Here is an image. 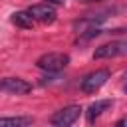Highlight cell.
I'll return each instance as SVG.
<instances>
[{
  "mask_svg": "<svg viewBox=\"0 0 127 127\" xmlns=\"http://www.w3.org/2000/svg\"><path fill=\"white\" fill-rule=\"evenodd\" d=\"M111 105H113L111 99H97V101H93V103L87 107V121H89V123H95V119H97L103 111H107Z\"/></svg>",
  "mask_w": 127,
  "mask_h": 127,
  "instance_id": "ba28073f",
  "label": "cell"
},
{
  "mask_svg": "<svg viewBox=\"0 0 127 127\" xmlns=\"http://www.w3.org/2000/svg\"><path fill=\"white\" fill-rule=\"evenodd\" d=\"M67 62H69V56H67V54L48 52V54H44V56L38 58L36 65H38L40 69L48 71V73H58V71H62V69L67 65Z\"/></svg>",
  "mask_w": 127,
  "mask_h": 127,
  "instance_id": "6da1fadb",
  "label": "cell"
},
{
  "mask_svg": "<svg viewBox=\"0 0 127 127\" xmlns=\"http://www.w3.org/2000/svg\"><path fill=\"white\" fill-rule=\"evenodd\" d=\"M0 89L6 93H16V95H24L32 91V85L22 79V77H4L0 79Z\"/></svg>",
  "mask_w": 127,
  "mask_h": 127,
  "instance_id": "8992f818",
  "label": "cell"
},
{
  "mask_svg": "<svg viewBox=\"0 0 127 127\" xmlns=\"http://www.w3.org/2000/svg\"><path fill=\"white\" fill-rule=\"evenodd\" d=\"M28 12H30V16H32L36 22L48 24V22H54V20H56V8H54V4H50V2L34 4V6L28 8Z\"/></svg>",
  "mask_w": 127,
  "mask_h": 127,
  "instance_id": "5b68a950",
  "label": "cell"
},
{
  "mask_svg": "<svg viewBox=\"0 0 127 127\" xmlns=\"http://www.w3.org/2000/svg\"><path fill=\"white\" fill-rule=\"evenodd\" d=\"M81 115V107L79 105H67L60 111H56L52 115V125H58V127H67V125H73Z\"/></svg>",
  "mask_w": 127,
  "mask_h": 127,
  "instance_id": "3957f363",
  "label": "cell"
},
{
  "mask_svg": "<svg viewBox=\"0 0 127 127\" xmlns=\"http://www.w3.org/2000/svg\"><path fill=\"white\" fill-rule=\"evenodd\" d=\"M46 2H50V4H54V6H60V4H64L65 0H46Z\"/></svg>",
  "mask_w": 127,
  "mask_h": 127,
  "instance_id": "7c38bea8",
  "label": "cell"
},
{
  "mask_svg": "<svg viewBox=\"0 0 127 127\" xmlns=\"http://www.w3.org/2000/svg\"><path fill=\"white\" fill-rule=\"evenodd\" d=\"M115 125H117V127H127V117H121V119H119Z\"/></svg>",
  "mask_w": 127,
  "mask_h": 127,
  "instance_id": "8fae6325",
  "label": "cell"
},
{
  "mask_svg": "<svg viewBox=\"0 0 127 127\" xmlns=\"http://www.w3.org/2000/svg\"><path fill=\"white\" fill-rule=\"evenodd\" d=\"M107 16H95V14H87L83 16L81 20H75L73 22V30L79 34V36H85L87 32H93V30H99V24L105 20Z\"/></svg>",
  "mask_w": 127,
  "mask_h": 127,
  "instance_id": "52a82bcc",
  "label": "cell"
},
{
  "mask_svg": "<svg viewBox=\"0 0 127 127\" xmlns=\"http://www.w3.org/2000/svg\"><path fill=\"white\" fill-rule=\"evenodd\" d=\"M125 79H127V71H125Z\"/></svg>",
  "mask_w": 127,
  "mask_h": 127,
  "instance_id": "9a60e30c",
  "label": "cell"
},
{
  "mask_svg": "<svg viewBox=\"0 0 127 127\" xmlns=\"http://www.w3.org/2000/svg\"><path fill=\"white\" fill-rule=\"evenodd\" d=\"M34 119L26 117V115H18V117H0V127H28L32 125Z\"/></svg>",
  "mask_w": 127,
  "mask_h": 127,
  "instance_id": "30bf717a",
  "label": "cell"
},
{
  "mask_svg": "<svg viewBox=\"0 0 127 127\" xmlns=\"http://www.w3.org/2000/svg\"><path fill=\"white\" fill-rule=\"evenodd\" d=\"M79 2H85V4H95V2H107V0H79Z\"/></svg>",
  "mask_w": 127,
  "mask_h": 127,
  "instance_id": "4fadbf2b",
  "label": "cell"
},
{
  "mask_svg": "<svg viewBox=\"0 0 127 127\" xmlns=\"http://www.w3.org/2000/svg\"><path fill=\"white\" fill-rule=\"evenodd\" d=\"M109 77H111L109 69H95V71H91L89 75H85L81 79V91L83 93H95L97 89H101L107 83Z\"/></svg>",
  "mask_w": 127,
  "mask_h": 127,
  "instance_id": "7a4b0ae2",
  "label": "cell"
},
{
  "mask_svg": "<svg viewBox=\"0 0 127 127\" xmlns=\"http://www.w3.org/2000/svg\"><path fill=\"white\" fill-rule=\"evenodd\" d=\"M12 24H14V26H18V28L30 30V28H34L36 20H34V18L30 16V12L26 10V12H14V14H12Z\"/></svg>",
  "mask_w": 127,
  "mask_h": 127,
  "instance_id": "9c48e42d",
  "label": "cell"
},
{
  "mask_svg": "<svg viewBox=\"0 0 127 127\" xmlns=\"http://www.w3.org/2000/svg\"><path fill=\"white\" fill-rule=\"evenodd\" d=\"M123 89H125V93H127V83H125V87H123Z\"/></svg>",
  "mask_w": 127,
  "mask_h": 127,
  "instance_id": "5bb4252c",
  "label": "cell"
},
{
  "mask_svg": "<svg viewBox=\"0 0 127 127\" xmlns=\"http://www.w3.org/2000/svg\"><path fill=\"white\" fill-rule=\"evenodd\" d=\"M115 56H127V42H121V40L109 42V44L95 48L93 52L95 60H105V58H115Z\"/></svg>",
  "mask_w": 127,
  "mask_h": 127,
  "instance_id": "277c9868",
  "label": "cell"
}]
</instances>
